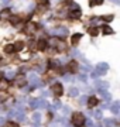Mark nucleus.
I'll return each mask as SVG.
<instances>
[{
	"instance_id": "nucleus-1",
	"label": "nucleus",
	"mask_w": 120,
	"mask_h": 127,
	"mask_svg": "<svg viewBox=\"0 0 120 127\" xmlns=\"http://www.w3.org/2000/svg\"><path fill=\"white\" fill-rule=\"evenodd\" d=\"M72 124L75 127H82L85 124V116H83L81 112H75L72 114Z\"/></svg>"
},
{
	"instance_id": "nucleus-2",
	"label": "nucleus",
	"mask_w": 120,
	"mask_h": 127,
	"mask_svg": "<svg viewBox=\"0 0 120 127\" xmlns=\"http://www.w3.org/2000/svg\"><path fill=\"white\" fill-rule=\"evenodd\" d=\"M14 85L17 88H23L27 85V79H26V76L24 75H17V76L14 78Z\"/></svg>"
},
{
	"instance_id": "nucleus-3",
	"label": "nucleus",
	"mask_w": 120,
	"mask_h": 127,
	"mask_svg": "<svg viewBox=\"0 0 120 127\" xmlns=\"http://www.w3.org/2000/svg\"><path fill=\"white\" fill-rule=\"evenodd\" d=\"M66 69H68V72H71V73L78 72V69H79V64H78V61H75V59L69 61V62H68V65H66Z\"/></svg>"
},
{
	"instance_id": "nucleus-4",
	"label": "nucleus",
	"mask_w": 120,
	"mask_h": 127,
	"mask_svg": "<svg viewBox=\"0 0 120 127\" xmlns=\"http://www.w3.org/2000/svg\"><path fill=\"white\" fill-rule=\"evenodd\" d=\"M52 93L57 96V97H60V96H62V93H64V88H62V85L61 83H54L52 85Z\"/></svg>"
},
{
	"instance_id": "nucleus-5",
	"label": "nucleus",
	"mask_w": 120,
	"mask_h": 127,
	"mask_svg": "<svg viewBox=\"0 0 120 127\" xmlns=\"http://www.w3.org/2000/svg\"><path fill=\"white\" fill-rule=\"evenodd\" d=\"M10 86V82L6 78H0V92H6Z\"/></svg>"
},
{
	"instance_id": "nucleus-6",
	"label": "nucleus",
	"mask_w": 120,
	"mask_h": 127,
	"mask_svg": "<svg viewBox=\"0 0 120 127\" xmlns=\"http://www.w3.org/2000/svg\"><path fill=\"white\" fill-rule=\"evenodd\" d=\"M48 47V42H47V40H38L37 44H35V48H37L38 51H44Z\"/></svg>"
},
{
	"instance_id": "nucleus-7",
	"label": "nucleus",
	"mask_w": 120,
	"mask_h": 127,
	"mask_svg": "<svg viewBox=\"0 0 120 127\" xmlns=\"http://www.w3.org/2000/svg\"><path fill=\"white\" fill-rule=\"evenodd\" d=\"M38 30V24H35V23H31V21H30V23L27 24V27H26V31L27 32H35Z\"/></svg>"
},
{
	"instance_id": "nucleus-8",
	"label": "nucleus",
	"mask_w": 120,
	"mask_h": 127,
	"mask_svg": "<svg viewBox=\"0 0 120 127\" xmlns=\"http://www.w3.org/2000/svg\"><path fill=\"white\" fill-rule=\"evenodd\" d=\"M97 103H99V100H97L96 96H90L88 99V106L89 107H95V106H97Z\"/></svg>"
},
{
	"instance_id": "nucleus-9",
	"label": "nucleus",
	"mask_w": 120,
	"mask_h": 127,
	"mask_svg": "<svg viewBox=\"0 0 120 127\" xmlns=\"http://www.w3.org/2000/svg\"><path fill=\"white\" fill-rule=\"evenodd\" d=\"M81 38H82V34H74V35H72V38H71L72 45H76V44H79Z\"/></svg>"
},
{
	"instance_id": "nucleus-10",
	"label": "nucleus",
	"mask_w": 120,
	"mask_h": 127,
	"mask_svg": "<svg viewBox=\"0 0 120 127\" xmlns=\"http://www.w3.org/2000/svg\"><path fill=\"white\" fill-rule=\"evenodd\" d=\"M69 17L71 18H79V17H81V10H79V9L72 10V11L69 13Z\"/></svg>"
},
{
	"instance_id": "nucleus-11",
	"label": "nucleus",
	"mask_w": 120,
	"mask_h": 127,
	"mask_svg": "<svg viewBox=\"0 0 120 127\" xmlns=\"http://www.w3.org/2000/svg\"><path fill=\"white\" fill-rule=\"evenodd\" d=\"M89 32V35H92V37H96L97 34H99V27H90L88 30Z\"/></svg>"
},
{
	"instance_id": "nucleus-12",
	"label": "nucleus",
	"mask_w": 120,
	"mask_h": 127,
	"mask_svg": "<svg viewBox=\"0 0 120 127\" xmlns=\"http://www.w3.org/2000/svg\"><path fill=\"white\" fill-rule=\"evenodd\" d=\"M20 21H21V20H20L19 16H11V17H10V23L13 24V26H19Z\"/></svg>"
},
{
	"instance_id": "nucleus-13",
	"label": "nucleus",
	"mask_w": 120,
	"mask_h": 127,
	"mask_svg": "<svg viewBox=\"0 0 120 127\" xmlns=\"http://www.w3.org/2000/svg\"><path fill=\"white\" fill-rule=\"evenodd\" d=\"M13 47H14V51H21L24 48V42L23 41H19V42L13 44Z\"/></svg>"
},
{
	"instance_id": "nucleus-14",
	"label": "nucleus",
	"mask_w": 120,
	"mask_h": 127,
	"mask_svg": "<svg viewBox=\"0 0 120 127\" xmlns=\"http://www.w3.org/2000/svg\"><path fill=\"white\" fill-rule=\"evenodd\" d=\"M4 52H6V54H13V52H14L13 44H7V45L4 47Z\"/></svg>"
},
{
	"instance_id": "nucleus-15",
	"label": "nucleus",
	"mask_w": 120,
	"mask_h": 127,
	"mask_svg": "<svg viewBox=\"0 0 120 127\" xmlns=\"http://www.w3.org/2000/svg\"><path fill=\"white\" fill-rule=\"evenodd\" d=\"M102 30H103V34H113V30H112L109 26H103Z\"/></svg>"
},
{
	"instance_id": "nucleus-16",
	"label": "nucleus",
	"mask_w": 120,
	"mask_h": 127,
	"mask_svg": "<svg viewBox=\"0 0 120 127\" xmlns=\"http://www.w3.org/2000/svg\"><path fill=\"white\" fill-rule=\"evenodd\" d=\"M113 17H115L113 14H109V16H102V20H103V21H106V23H110L112 20H113Z\"/></svg>"
},
{
	"instance_id": "nucleus-17",
	"label": "nucleus",
	"mask_w": 120,
	"mask_h": 127,
	"mask_svg": "<svg viewBox=\"0 0 120 127\" xmlns=\"http://www.w3.org/2000/svg\"><path fill=\"white\" fill-rule=\"evenodd\" d=\"M10 16V9H4L1 13H0V18H4V17H9Z\"/></svg>"
},
{
	"instance_id": "nucleus-18",
	"label": "nucleus",
	"mask_w": 120,
	"mask_h": 127,
	"mask_svg": "<svg viewBox=\"0 0 120 127\" xmlns=\"http://www.w3.org/2000/svg\"><path fill=\"white\" fill-rule=\"evenodd\" d=\"M6 127H20V126H19V124H17L16 122H7Z\"/></svg>"
},
{
	"instance_id": "nucleus-19",
	"label": "nucleus",
	"mask_w": 120,
	"mask_h": 127,
	"mask_svg": "<svg viewBox=\"0 0 120 127\" xmlns=\"http://www.w3.org/2000/svg\"><path fill=\"white\" fill-rule=\"evenodd\" d=\"M6 99H7V96H6V95H0V103H1V102H4Z\"/></svg>"
},
{
	"instance_id": "nucleus-20",
	"label": "nucleus",
	"mask_w": 120,
	"mask_h": 127,
	"mask_svg": "<svg viewBox=\"0 0 120 127\" xmlns=\"http://www.w3.org/2000/svg\"><path fill=\"white\" fill-rule=\"evenodd\" d=\"M103 3V0H95V6L96 4H102Z\"/></svg>"
},
{
	"instance_id": "nucleus-21",
	"label": "nucleus",
	"mask_w": 120,
	"mask_h": 127,
	"mask_svg": "<svg viewBox=\"0 0 120 127\" xmlns=\"http://www.w3.org/2000/svg\"><path fill=\"white\" fill-rule=\"evenodd\" d=\"M89 6H92L93 7V6H95V0H89Z\"/></svg>"
}]
</instances>
